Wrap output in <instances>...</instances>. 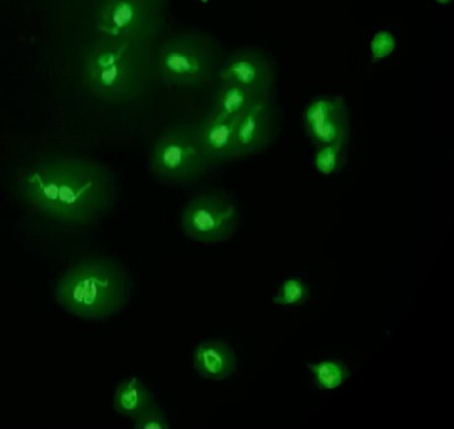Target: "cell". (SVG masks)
I'll return each instance as SVG.
<instances>
[{
    "mask_svg": "<svg viewBox=\"0 0 454 429\" xmlns=\"http://www.w3.org/2000/svg\"><path fill=\"white\" fill-rule=\"evenodd\" d=\"M240 210L237 202L220 192L201 193L182 210L180 228L189 240L213 244L230 240L238 230Z\"/></svg>",
    "mask_w": 454,
    "mask_h": 429,
    "instance_id": "obj_7",
    "label": "cell"
},
{
    "mask_svg": "<svg viewBox=\"0 0 454 429\" xmlns=\"http://www.w3.org/2000/svg\"><path fill=\"white\" fill-rule=\"evenodd\" d=\"M217 80L220 83L274 89L277 73L273 60L265 52L258 48H240L222 60Z\"/></svg>",
    "mask_w": 454,
    "mask_h": 429,
    "instance_id": "obj_9",
    "label": "cell"
},
{
    "mask_svg": "<svg viewBox=\"0 0 454 429\" xmlns=\"http://www.w3.org/2000/svg\"><path fill=\"white\" fill-rule=\"evenodd\" d=\"M344 145L328 144L318 146L314 155V167L324 176L338 172L343 163Z\"/></svg>",
    "mask_w": 454,
    "mask_h": 429,
    "instance_id": "obj_17",
    "label": "cell"
},
{
    "mask_svg": "<svg viewBox=\"0 0 454 429\" xmlns=\"http://www.w3.org/2000/svg\"><path fill=\"white\" fill-rule=\"evenodd\" d=\"M435 2L442 4V5H447V4L451 3L452 0H435Z\"/></svg>",
    "mask_w": 454,
    "mask_h": 429,
    "instance_id": "obj_20",
    "label": "cell"
},
{
    "mask_svg": "<svg viewBox=\"0 0 454 429\" xmlns=\"http://www.w3.org/2000/svg\"><path fill=\"white\" fill-rule=\"evenodd\" d=\"M309 297L310 289L307 282L300 278H290L279 286L274 303L284 307L298 306L303 305Z\"/></svg>",
    "mask_w": 454,
    "mask_h": 429,
    "instance_id": "obj_16",
    "label": "cell"
},
{
    "mask_svg": "<svg viewBox=\"0 0 454 429\" xmlns=\"http://www.w3.org/2000/svg\"><path fill=\"white\" fill-rule=\"evenodd\" d=\"M168 18V0H96L92 26L97 36L156 46Z\"/></svg>",
    "mask_w": 454,
    "mask_h": 429,
    "instance_id": "obj_6",
    "label": "cell"
},
{
    "mask_svg": "<svg viewBox=\"0 0 454 429\" xmlns=\"http://www.w3.org/2000/svg\"><path fill=\"white\" fill-rule=\"evenodd\" d=\"M396 47L395 36L391 31L382 30L372 36L371 52L375 59L382 60L390 56Z\"/></svg>",
    "mask_w": 454,
    "mask_h": 429,
    "instance_id": "obj_19",
    "label": "cell"
},
{
    "mask_svg": "<svg viewBox=\"0 0 454 429\" xmlns=\"http://www.w3.org/2000/svg\"><path fill=\"white\" fill-rule=\"evenodd\" d=\"M310 370L316 384L323 390H335L348 379L347 367L339 360H324L311 364Z\"/></svg>",
    "mask_w": 454,
    "mask_h": 429,
    "instance_id": "obj_15",
    "label": "cell"
},
{
    "mask_svg": "<svg viewBox=\"0 0 454 429\" xmlns=\"http://www.w3.org/2000/svg\"><path fill=\"white\" fill-rule=\"evenodd\" d=\"M278 115L274 99L254 105L237 123L234 159L257 155L270 147L277 135Z\"/></svg>",
    "mask_w": 454,
    "mask_h": 429,
    "instance_id": "obj_10",
    "label": "cell"
},
{
    "mask_svg": "<svg viewBox=\"0 0 454 429\" xmlns=\"http://www.w3.org/2000/svg\"><path fill=\"white\" fill-rule=\"evenodd\" d=\"M237 123V119L218 115L213 109L197 123L201 144L217 164L234 159Z\"/></svg>",
    "mask_w": 454,
    "mask_h": 429,
    "instance_id": "obj_11",
    "label": "cell"
},
{
    "mask_svg": "<svg viewBox=\"0 0 454 429\" xmlns=\"http://www.w3.org/2000/svg\"><path fill=\"white\" fill-rule=\"evenodd\" d=\"M160 83L180 89L208 87L217 80L222 63L220 44L208 32L178 29L165 34L156 46Z\"/></svg>",
    "mask_w": 454,
    "mask_h": 429,
    "instance_id": "obj_4",
    "label": "cell"
},
{
    "mask_svg": "<svg viewBox=\"0 0 454 429\" xmlns=\"http://www.w3.org/2000/svg\"><path fill=\"white\" fill-rule=\"evenodd\" d=\"M193 367L204 378L223 380L237 371L238 358L230 344L215 339L199 344L193 354Z\"/></svg>",
    "mask_w": 454,
    "mask_h": 429,
    "instance_id": "obj_12",
    "label": "cell"
},
{
    "mask_svg": "<svg viewBox=\"0 0 454 429\" xmlns=\"http://www.w3.org/2000/svg\"><path fill=\"white\" fill-rule=\"evenodd\" d=\"M303 123L308 135L318 146L347 144L350 120L340 96L323 95L311 99L303 113Z\"/></svg>",
    "mask_w": 454,
    "mask_h": 429,
    "instance_id": "obj_8",
    "label": "cell"
},
{
    "mask_svg": "<svg viewBox=\"0 0 454 429\" xmlns=\"http://www.w3.org/2000/svg\"><path fill=\"white\" fill-rule=\"evenodd\" d=\"M216 165L201 144L197 123L170 124L156 137L150 149V172L165 185L196 184Z\"/></svg>",
    "mask_w": 454,
    "mask_h": 429,
    "instance_id": "obj_5",
    "label": "cell"
},
{
    "mask_svg": "<svg viewBox=\"0 0 454 429\" xmlns=\"http://www.w3.org/2000/svg\"><path fill=\"white\" fill-rule=\"evenodd\" d=\"M153 404L156 400L152 392L137 377L123 380L114 393V410L132 420Z\"/></svg>",
    "mask_w": 454,
    "mask_h": 429,
    "instance_id": "obj_14",
    "label": "cell"
},
{
    "mask_svg": "<svg viewBox=\"0 0 454 429\" xmlns=\"http://www.w3.org/2000/svg\"><path fill=\"white\" fill-rule=\"evenodd\" d=\"M15 200L43 225L74 233L95 228L119 201L115 172L101 162L51 154L24 164L15 173Z\"/></svg>",
    "mask_w": 454,
    "mask_h": 429,
    "instance_id": "obj_1",
    "label": "cell"
},
{
    "mask_svg": "<svg viewBox=\"0 0 454 429\" xmlns=\"http://www.w3.org/2000/svg\"><path fill=\"white\" fill-rule=\"evenodd\" d=\"M271 99H274V89L220 83V87L215 92L212 109L218 115L238 120L254 105Z\"/></svg>",
    "mask_w": 454,
    "mask_h": 429,
    "instance_id": "obj_13",
    "label": "cell"
},
{
    "mask_svg": "<svg viewBox=\"0 0 454 429\" xmlns=\"http://www.w3.org/2000/svg\"><path fill=\"white\" fill-rule=\"evenodd\" d=\"M137 429H168L170 425L163 409L156 404L133 419Z\"/></svg>",
    "mask_w": 454,
    "mask_h": 429,
    "instance_id": "obj_18",
    "label": "cell"
},
{
    "mask_svg": "<svg viewBox=\"0 0 454 429\" xmlns=\"http://www.w3.org/2000/svg\"><path fill=\"white\" fill-rule=\"evenodd\" d=\"M131 282L124 266L107 257L72 263L55 286V298L68 314L83 321H105L124 310Z\"/></svg>",
    "mask_w": 454,
    "mask_h": 429,
    "instance_id": "obj_3",
    "label": "cell"
},
{
    "mask_svg": "<svg viewBox=\"0 0 454 429\" xmlns=\"http://www.w3.org/2000/svg\"><path fill=\"white\" fill-rule=\"evenodd\" d=\"M157 46V44H156ZM156 46L97 36L81 58V80L99 102L125 107L142 102L155 91Z\"/></svg>",
    "mask_w": 454,
    "mask_h": 429,
    "instance_id": "obj_2",
    "label": "cell"
}]
</instances>
